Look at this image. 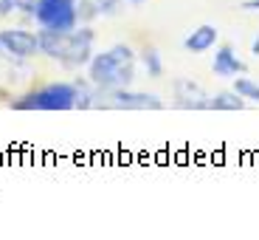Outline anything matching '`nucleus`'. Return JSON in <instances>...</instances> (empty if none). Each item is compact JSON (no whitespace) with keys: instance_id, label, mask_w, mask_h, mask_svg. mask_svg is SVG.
<instances>
[{"instance_id":"nucleus-12","label":"nucleus","mask_w":259,"mask_h":240,"mask_svg":"<svg viewBox=\"0 0 259 240\" xmlns=\"http://www.w3.org/2000/svg\"><path fill=\"white\" fill-rule=\"evenodd\" d=\"M231 88L240 93L245 102L259 105V82H256V79H251V77H245V74H240V77H234V85H231Z\"/></svg>"},{"instance_id":"nucleus-16","label":"nucleus","mask_w":259,"mask_h":240,"mask_svg":"<svg viewBox=\"0 0 259 240\" xmlns=\"http://www.w3.org/2000/svg\"><path fill=\"white\" fill-rule=\"evenodd\" d=\"M251 54H253V57L259 59V34H256V37H253V43H251Z\"/></svg>"},{"instance_id":"nucleus-9","label":"nucleus","mask_w":259,"mask_h":240,"mask_svg":"<svg viewBox=\"0 0 259 240\" xmlns=\"http://www.w3.org/2000/svg\"><path fill=\"white\" fill-rule=\"evenodd\" d=\"M217 43H220V31H217V26H211V23H203V26L192 28V31L183 37V48H186L189 54H206V51H211Z\"/></svg>"},{"instance_id":"nucleus-6","label":"nucleus","mask_w":259,"mask_h":240,"mask_svg":"<svg viewBox=\"0 0 259 240\" xmlns=\"http://www.w3.org/2000/svg\"><path fill=\"white\" fill-rule=\"evenodd\" d=\"M0 46H3V54H9V57H14V59H23V62L39 57L37 31H31V28H26V26L0 28Z\"/></svg>"},{"instance_id":"nucleus-18","label":"nucleus","mask_w":259,"mask_h":240,"mask_svg":"<svg viewBox=\"0 0 259 240\" xmlns=\"http://www.w3.org/2000/svg\"><path fill=\"white\" fill-rule=\"evenodd\" d=\"M0 57H3V46H0Z\"/></svg>"},{"instance_id":"nucleus-7","label":"nucleus","mask_w":259,"mask_h":240,"mask_svg":"<svg viewBox=\"0 0 259 240\" xmlns=\"http://www.w3.org/2000/svg\"><path fill=\"white\" fill-rule=\"evenodd\" d=\"M172 99H175V108L181 111H208V99L211 93L203 88L200 82H194L189 77H181L172 82Z\"/></svg>"},{"instance_id":"nucleus-2","label":"nucleus","mask_w":259,"mask_h":240,"mask_svg":"<svg viewBox=\"0 0 259 240\" xmlns=\"http://www.w3.org/2000/svg\"><path fill=\"white\" fill-rule=\"evenodd\" d=\"M136 74H138V51H133L127 43H116V46L104 48V51L93 54V59L88 62V79L99 88V93L130 88L136 82Z\"/></svg>"},{"instance_id":"nucleus-10","label":"nucleus","mask_w":259,"mask_h":240,"mask_svg":"<svg viewBox=\"0 0 259 240\" xmlns=\"http://www.w3.org/2000/svg\"><path fill=\"white\" fill-rule=\"evenodd\" d=\"M138 62H141V68L147 71L149 79H161L163 77V57H161V51H158L155 46H144L141 51H138Z\"/></svg>"},{"instance_id":"nucleus-8","label":"nucleus","mask_w":259,"mask_h":240,"mask_svg":"<svg viewBox=\"0 0 259 240\" xmlns=\"http://www.w3.org/2000/svg\"><path fill=\"white\" fill-rule=\"evenodd\" d=\"M245 71H248V65L237 57V51H234L231 46H220L217 51H214V62H211L214 77L234 79V77H240V74H245Z\"/></svg>"},{"instance_id":"nucleus-5","label":"nucleus","mask_w":259,"mask_h":240,"mask_svg":"<svg viewBox=\"0 0 259 240\" xmlns=\"http://www.w3.org/2000/svg\"><path fill=\"white\" fill-rule=\"evenodd\" d=\"M99 108H107V111H163V99L158 93L136 91L130 85V88H116V91L102 93Z\"/></svg>"},{"instance_id":"nucleus-4","label":"nucleus","mask_w":259,"mask_h":240,"mask_svg":"<svg viewBox=\"0 0 259 240\" xmlns=\"http://www.w3.org/2000/svg\"><path fill=\"white\" fill-rule=\"evenodd\" d=\"M31 20L37 28L73 31L79 26V0H34Z\"/></svg>"},{"instance_id":"nucleus-3","label":"nucleus","mask_w":259,"mask_h":240,"mask_svg":"<svg viewBox=\"0 0 259 240\" xmlns=\"http://www.w3.org/2000/svg\"><path fill=\"white\" fill-rule=\"evenodd\" d=\"M12 111H46L62 113L76 111V82H46L17 93L12 99Z\"/></svg>"},{"instance_id":"nucleus-1","label":"nucleus","mask_w":259,"mask_h":240,"mask_svg":"<svg viewBox=\"0 0 259 240\" xmlns=\"http://www.w3.org/2000/svg\"><path fill=\"white\" fill-rule=\"evenodd\" d=\"M39 57H48L59 62L65 71H82L93 59L96 46V31L91 23H79L73 31H54V28H39Z\"/></svg>"},{"instance_id":"nucleus-14","label":"nucleus","mask_w":259,"mask_h":240,"mask_svg":"<svg viewBox=\"0 0 259 240\" xmlns=\"http://www.w3.org/2000/svg\"><path fill=\"white\" fill-rule=\"evenodd\" d=\"M99 17H116L121 14V9L127 6V0H91Z\"/></svg>"},{"instance_id":"nucleus-17","label":"nucleus","mask_w":259,"mask_h":240,"mask_svg":"<svg viewBox=\"0 0 259 240\" xmlns=\"http://www.w3.org/2000/svg\"><path fill=\"white\" fill-rule=\"evenodd\" d=\"M130 6H141V3H147V0H127Z\"/></svg>"},{"instance_id":"nucleus-13","label":"nucleus","mask_w":259,"mask_h":240,"mask_svg":"<svg viewBox=\"0 0 259 240\" xmlns=\"http://www.w3.org/2000/svg\"><path fill=\"white\" fill-rule=\"evenodd\" d=\"M14 14L34 17V0H0V17H14Z\"/></svg>"},{"instance_id":"nucleus-11","label":"nucleus","mask_w":259,"mask_h":240,"mask_svg":"<svg viewBox=\"0 0 259 240\" xmlns=\"http://www.w3.org/2000/svg\"><path fill=\"white\" fill-rule=\"evenodd\" d=\"M245 105H248L245 99L231 88V91L211 93V99H208V111H242Z\"/></svg>"},{"instance_id":"nucleus-15","label":"nucleus","mask_w":259,"mask_h":240,"mask_svg":"<svg viewBox=\"0 0 259 240\" xmlns=\"http://www.w3.org/2000/svg\"><path fill=\"white\" fill-rule=\"evenodd\" d=\"M240 9H242V12H259V0H245Z\"/></svg>"}]
</instances>
